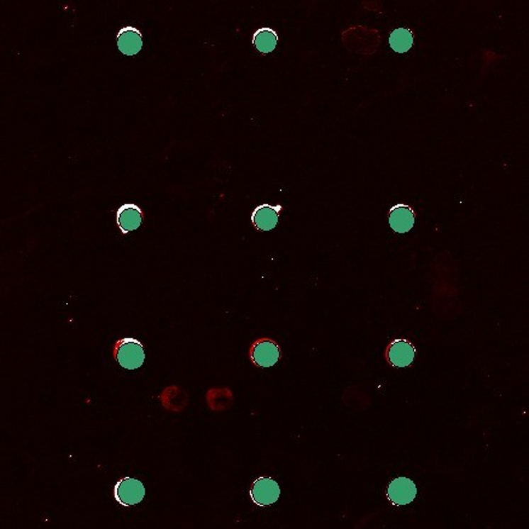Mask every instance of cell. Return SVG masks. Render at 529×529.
<instances>
[{"label": "cell", "mask_w": 529, "mask_h": 529, "mask_svg": "<svg viewBox=\"0 0 529 529\" xmlns=\"http://www.w3.org/2000/svg\"><path fill=\"white\" fill-rule=\"evenodd\" d=\"M249 357L257 367H271L281 358V350L271 338H259L250 347Z\"/></svg>", "instance_id": "cell-2"}, {"label": "cell", "mask_w": 529, "mask_h": 529, "mask_svg": "<svg viewBox=\"0 0 529 529\" xmlns=\"http://www.w3.org/2000/svg\"><path fill=\"white\" fill-rule=\"evenodd\" d=\"M207 403L214 411H224L233 403V393L228 388L211 389L207 393Z\"/></svg>", "instance_id": "cell-14"}, {"label": "cell", "mask_w": 529, "mask_h": 529, "mask_svg": "<svg viewBox=\"0 0 529 529\" xmlns=\"http://www.w3.org/2000/svg\"><path fill=\"white\" fill-rule=\"evenodd\" d=\"M114 497L118 503L130 508L137 505L145 497V487L140 481L132 477H123L115 484Z\"/></svg>", "instance_id": "cell-3"}, {"label": "cell", "mask_w": 529, "mask_h": 529, "mask_svg": "<svg viewBox=\"0 0 529 529\" xmlns=\"http://www.w3.org/2000/svg\"><path fill=\"white\" fill-rule=\"evenodd\" d=\"M163 406L169 411H182L187 405V394L184 389L177 386L166 388L160 395Z\"/></svg>", "instance_id": "cell-11"}, {"label": "cell", "mask_w": 529, "mask_h": 529, "mask_svg": "<svg viewBox=\"0 0 529 529\" xmlns=\"http://www.w3.org/2000/svg\"><path fill=\"white\" fill-rule=\"evenodd\" d=\"M389 225L395 233H406L415 225V213L406 204H396L389 211Z\"/></svg>", "instance_id": "cell-8"}, {"label": "cell", "mask_w": 529, "mask_h": 529, "mask_svg": "<svg viewBox=\"0 0 529 529\" xmlns=\"http://www.w3.org/2000/svg\"><path fill=\"white\" fill-rule=\"evenodd\" d=\"M113 355L118 365L126 370H137L145 360L142 343L132 338L118 340L113 348Z\"/></svg>", "instance_id": "cell-1"}, {"label": "cell", "mask_w": 529, "mask_h": 529, "mask_svg": "<svg viewBox=\"0 0 529 529\" xmlns=\"http://www.w3.org/2000/svg\"><path fill=\"white\" fill-rule=\"evenodd\" d=\"M281 496V489L277 482L271 477H259L254 481L250 489L252 501L259 506H269L274 504Z\"/></svg>", "instance_id": "cell-4"}, {"label": "cell", "mask_w": 529, "mask_h": 529, "mask_svg": "<svg viewBox=\"0 0 529 529\" xmlns=\"http://www.w3.org/2000/svg\"><path fill=\"white\" fill-rule=\"evenodd\" d=\"M282 206L272 207L269 204H261L252 213V223L260 231H269L276 228L279 219Z\"/></svg>", "instance_id": "cell-9"}, {"label": "cell", "mask_w": 529, "mask_h": 529, "mask_svg": "<svg viewBox=\"0 0 529 529\" xmlns=\"http://www.w3.org/2000/svg\"><path fill=\"white\" fill-rule=\"evenodd\" d=\"M143 218L144 213L137 204H123L116 212V223L123 235L137 230L142 225Z\"/></svg>", "instance_id": "cell-7"}, {"label": "cell", "mask_w": 529, "mask_h": 529, "mask_svg": "<svg viewBox=\"0 0 529 529\" xmlns=\"http://www.w3.org/2000/svg\"><path fill=\"white\" fill-rule=\"evenodd\" d=\"M415 355V347L405 340H395L387 348L388 362L395 367H410Z\"/></svg>", "instance_id": "cell-6"}, {"label": "cell", "mask_w": 529, "mask_h": 529, "mask_svg": "<svg viewBox=\"0 0 529 529\" xmlns=\"http://www.w3.org/2000/svg\"><path fill=\"white\" fill-rule=\"evenodd\" d=\"M118 48L126 56H135L142 50V33L135 27H123L118 33Z\"/></svg>", "instance_id": "cell-10"}, {"label": "cell", "mask_w": 529, "mask_h": 529, "mask_svg": "<svg viewBox=\"0 0 529 529\" xmlns=\"http://www.w3.org/2000/svg\"><path fill=\"white\" fill-rule=\"evenodd\" d=\"M416 496L417 487L415 482L408 477H396L388 486V499L396 506L410 504L415 501Z\"/></svg>", "instance_id": "cell-5"}, {"label": "cell", "mask_w": 529, "mask_h": 529, "mask_svg": "<svg viewBox=\"0 0 529 529\" xmlns=\"http://www.w3.org/2000/svg\"><path fill=\"white\" fill-rule=\"evenodd\" d=\"M277 43V33L271 28L257 29L252 38V44L261 53L272 52L276 49Z\"/></svg>", "instance_id": "cell-12"}, {"label": "cell", "mask_w": 529, "mask_h": 529, "mask_svg": "<svg viewBox=\"0 0 529 529\" xmlns=\"http://www.w3.org/2000/svg\"><path fill=\"white\" fill-rule=\"evenodd\" d=\"M389 45L395 52H407L413 46V34L406 28L395 29L391 33Z\"/></svg>", "instance_id": "cell-13"}]
</instances>
